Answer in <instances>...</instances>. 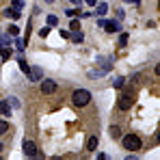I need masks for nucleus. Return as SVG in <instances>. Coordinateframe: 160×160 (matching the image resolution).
Segmentation results:
<instances>
[{"instance_id":"obj_1","label":"nucleus","mask_w":160,"mask_h":160,"mask_svg":"<svg viewBox=\"0 0 160 160\" xmlns=\"http://www.w3.org/2000/svg\"><path fill=\"white\" fill-rule=\"evenodd\" d=\"M72 102H74V106H87L89 102H91V93L87 91V89H76L74 91V95H72Z\"/></svg>"},{"instance_id":"obj_2","label":"nucleus","mask_w":160,"mask_h":160,"mask_svg":"<svg viewBox=\"0 0 160 160\" xmlns=\"http://www.w3.org/2000/svg\"><path fill=\"white\" fill-rule=\"evenodd\" d=\"M141 138L136 136V134H128V136H123V147L126 149H132V152H136V149H141Z\"/></svg>"},{"instance_id":"obj_3","label":"nucleus","mask_w":160,"mask_h":160,"mask_svg":"<svg viewBox=\"0 0 160 160\" xmlns=\"http://www.w3.org/2000/svg\"><path fill=\"white\" fill-rule=\"evenodd\" d=\"M134 104V98L132 93H121L119 95V100H117V106H119V110H130Z\"/></svg>"},{"instance_id":"obj_4","label":"nucleus","mask_w":160,"mask_h":160,"mask_svg":"<svg viewBox=\"0 0 160 160\" xmlns=\"http://www.w3.org/2000/svg\"><path fill=\"white\" fill-rule=\"evenodd\" d=\"M22 152H24V156H28V158H35V156L39 154V152H37V145H35L32 141H28V138L22 143Z\"/></svg>"},{"instance_id":"obj_5","label":"nucleus","mask_w":160,"mask_h":160,"mask_svg":"<svg viewBox=\"0 0 160 160\" xmlns=\"http://www.w3.org/2000/svg\"><path fill=\"white\" fill-rule=\"evenodd\" d=\"M54 91H56V82L41 78V93H54Z\"/></svg>"},{"instance_id":"obj_6","label":"nucleus","mask_w":160,"mask_h":160,"mask_svg":"<svg viewBox=\"0 0 160 160\" xmlns=\"http://www.w3.org/2000/svg\"><path fill=\"white\" fill-rule=\"evenodd\" d=\"M43 78V72L39 69V67H30L28 69V80H32V82H37V80Z\"/></svg>"},{"instance_id":"obj_7","label":"nucleus","mask_w":160,"mask_h":160,"mask_svg":"<svg viewBox=\"0 0 160 160\" xmlns=\"http://www.w3.org/2000/svg\"><path fill=\"white\" fill-rule=\"evenodd\" d=\"M4 15H7V18H9V20H20V15H22V11H20V9H18V7H13V9H11V7H9V9H7V11H4Z\"/></svg>"},{"instance_id":"obj_8","label":"nucleus","mask_w":160,"mask_h":160,"mask_svg":"<svg viewBox=\"0 0 160 160\" xmlns=\"http://www.w3.org/2000/svg\"><path fill=\"white\" fill-rule=\"evenodd\" d=\"M104 30H106V32H117V30H121V26H119V22H115V20H112V22H104Z\"/></svg>"},{"instance_id":"obj_9","label":"nucleus","mask_w":160,"mask_h":160,"mask_svg":"<svg viewBox=\"0 0 160 160\" xmlns=\"http://www.w3.org/2000/svg\"><path fill=\"white\" fill-rule=\"evenodd\" d=\"M98 143H100V138H98V136H91V138L87 141V152H95V149H98Z\"/></svg>"},{"instance_id":"obj_10","label":"nucleus","mask_w":160,"mask_h":160,"mask_svg":"<svg viewBox=\"0 0 160 160\" xmlns=\"http://www.w3.org/2000/svg\"><path fill=\"white\" fill-rule=\"evenodd\" d=\"M106 13H108V4H106V2L98 4V9H95V15H98V18H104Z\"/></svg>"},{"instance_id":"obj_11","label":"nucleus","mask_w":160,"mask_h":160,"mask_svg":"<svg viewBox=\"0 0 160 160\" xmlns=\"http://www.w3.org/2000/svg\"><path fill=\"white\" fill-rule=\"evenodd\" d=\"M0 115H4V117H11V106H9V102H0Z\"/></svg>"},{"instance_id":"obj_12","label":"nucleus","mask_w":160,"mask_h":160,"mask_svg":"<svg viewBox=\"0 0 160 160\" xmlns=\"http://www.w3.org/2000/svg\"><path fill=\"white\" fill-rule=\"evenodd\" d=\"M69 39H72L74 43H82V39H84V35H82L80 30H74V32L69 35Z\"/></svg>"},{"instance_id":"obj_13","label":"nucleus","mask_w":160,"mask_h":160,"mask_svg":"<svg viewBox=\"0 0 160 160\" xmlns=\"http://www.w3.org/2000/svg\"><path fill=\"white\" fill-rule=\"evenodd\" d=\"M123 84H126V78H121V76H117V78L112 80V87H115V89H121Z\"/></svg>"},{"instance_id":"obj_14","label":"nucleus","mask_w":160,"mask_h":160,"mask_svg":"<svg viewBox=\"0 0 160 160\" xmlns=\"http://www.w3.org/2000/svg\"><path fill=\"white\" fill-rule=\"evenodd\" d=\"M7 30H9V35H11V37H18V35H20V28L15 26V24H11Z\"/></svg>"},{"instance_id":"obj_15","label":"nucleus","mask_w":160,"mask_h":160,"mask_svg":"<svg viewBox=\"0 0 160 160\" xmlns=\"http://www.w3.org/2000/svg\"><path fill=\"white\" fill-rule=\"evenodd\" d=\"M110 136H112V138H119V136H121V130H119L117 126H112V128H110Z\"/></svg>"},{"instance_id":"obj_16","label":"nucleus","mask_w":160,"mask_h":160,"mask_svg":"<svg viewBox=\"0 0 160 160\" xmlns=\"http://www.w3.org/2000/svg\"><path fill=\"white\" fill-rule=\"evenodd\" d=\"M0 56H2V61L9 58V50H7V46H0Z\"/></svg>"},{"instance_id":"obj_17","label":"nucleus","mask_w":160,"mask_h":160,"mask_svg":"<svg viewBox=\"0 0 160 160\" xmlns=\"http://www.w3.org/2000/svg\"><path fill=\"white\" fill-rule=\"evenodd\" d=\"M9 132V123L7 121H0V134H7Z\"/></svg>"},{"instance_id":"obj_18","label":"nucleus","mask_w":160,"mask_h":160,"mask_svg":"<svg viewBox=\"0 0 160 160\" xmlns=\"http://www.w3.org/2000/svg\"><path fill=\"white\" fill-rule=\"evenodd\" d=\"M20 69H22V72H24V74L28 76V69H30V67H28V63H26V61H20Z\"/></svg>"},{"instance_id":"obj_19","label":"nucleus","mask_w":160,"mask_h":160,"mask_svg":"<svg viewBox=\"0 0 160 160\" xmlns=\"http://www.w3.org/2000/svg\"><path fill=\"white\" fill-rule=\"evenodd\" d=\"M24 43H26L24 39H18V37H15V46H18V50H20V52L24 50Z\"/></svg>"},{"instance_id":"obj_20","label":"nucleus","mask_w":160,"mask_h":160,"mask_svg":"<svg viewBox=\"0 0 160 160\" xmlns=\"http://www.w3.org/2000/svg\"><path fill=\"white\" fill-rule=\"evenodd\" d=\"M69 28H72V30H80V22L76 20V18L72 20V24H69Z\"/></svg>"},{"instance_id":"obj_21","label":"nucleus","mask_w":160,"mask_h":160,"mask_svg":"<svg viewBox=\"0 0 160 160\" xmlns=\"http://www.w3.org/2000/svg\"><path fill=\"white\" fill-rule=\"evenodd\" d=\"M9 106H13V108H20V102H18L15 98H9Z\"/></svg>"},{"instance_id":"obj_22","label":"nucleus","mask_w":160,"mask_h":160,"mask_svg":"<svg viewBox=\"0 0 160 160\" xmlns=\"http://www.w3.org/2000/svg\"><path fill=\"white\" fill-rule=\"evenodd\" d=\"M65 13H67V15H69V18H76V15H78V9H67V11H65Z\"/></svg>"},{"instance_id":"obj_23","label":"nucleus","mask_w":160,"mask_h":160,"mask_svg":"<svg viewBox=\"0 0 160 160\" xmlns=\"http://www.w3.org/2000/svg\"><path fill=\"white\" fill-rule=\"evenodd\" d=\"M126 43H128V35H126V32H123V35H121V37H119V46H126Z\"/></svg>"},{"instance_id":"obj_24","label":"nucleus","mask_w":160,"mask_h":160,"mask_svg":"<svg viewBox=\"0 0 160 160\" xmlns=\"http://www.w3.org/2000/svg\"><path fill=\"white\" fill-rule=\"evenodd\" d=\"M48 24H50V26L56 24V15H48Z\"/></svg>"},{"instance_id":"obj_25","label":"nucleus","mask_w":160,"mask_h":160,"mask_svg":"<svg viewBox=\"0 0 160 160\" xmlns=\"http://www.w3.org/2000/svg\"><path fill=\"white\" fill-rule=\"evenodd\" d=\"M69 35H72L69 30H63V28H61V37H63V39H69Z\"/></svg>"},{"instance_id":"obj_26","label":"nucleus","mask_w":160,"mask_h":160,"mask_svg":"<svg viewBox=\"0 0 160 160\" xmlns=\"http://www.w3.org/2000/svg\"><path fill=\"white\" fill-rule=\"evenodd\" d=\"M48 32H50V28L46 26V28H41V30H39V35H41V37H48Z\"/></svg>"},{"instance_id":"obj_27","label":"nucleus","mask_w":160,"mask_h":160,"mask_svg":"<svg viewBox=\"0 0 160 160\" xmlns=\"http://www.w3.org/2000/svg\"><path fill=\"white\" fill-rule=\"evenodd\" d=\"M0 43L2 46H9V37H0Z\"/></svg>"},{"instance_id":"obj_28","label":"nucleus","mask_w":160,"mask_h":160,"mask_svg":"<svg viewBox=\"0 0 160 160\" xmlns=\"http://www.w3.org/2000/svg\"><path fill=\"white\" fill-rule=\"evenodd\" d=\"M13 7H18V9H22V0H13Z\"/></svg>"},{"instance_id":"obj_29","label":"nucleus","mask_w":160,"mask_h":160,"mask_svg":"<svg viewBox=\"0 0 160 160\" xmlns=\"http://www.w3.org/2000/svg\"><path fill=\"white\" fill-rule=\"evenodd\" d=\"M87 4H95V0H87Z\"/></svg>"},{"instance_id":"obj_30","label":"nucleus","mask_w":160,"mask_h":160,"mask_svg":"<svg viewBox=\"0 0 160 160\" xmlns=\"http://www.w3.org/2000/svg\"><path fill=\"white\" fill-rule=\"evenodd\" d=\"M72 2H76V4H80V0H72Z\"/></svg>"},{"instance_id":"obj_31","label":"nucleus","mask_w":160,"mask_h":160,"mask_svg":"<svg viewBox=\"0 0 160 160\" xmlns=\"http://www.w3.org/2000/svg\"><path fill=\"white\" fill-rule=\"evenodd\" d=\"M0 152H2V143H0Z\"/></svg>"}]
</instances>
